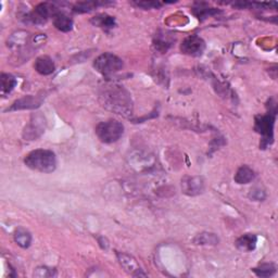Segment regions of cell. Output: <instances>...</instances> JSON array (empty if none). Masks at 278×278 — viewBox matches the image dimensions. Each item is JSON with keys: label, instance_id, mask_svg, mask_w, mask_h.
Instances as JSON below:
<instances>
[{"label": "cell", "instance_id": "6da1fadb", "mask_svg": "<svg viewBox=\"0 0 278 278\" xmlns=\"http://www.w3.org/2000/svg\"><path fill=\"white\" fill-rule=\"evenodd\" d=\"M99 100L106 109L128 117L133 113V100L130 94L121 85L106 84L99 90Z\"/></svg>", "mask_w": 278, "mask_h": 278}, {"label": "cell", "instance_id": "7a4b0ae2", "mask_svg": "<svg viewBox=\"0 0 278 278\" xmlns=\"http://www.w3.org/2000/svg\"><path fill=\"white\" fill-rule=\"evenodd\" d=\"M276 104H273V100L270 101V111L268 114L255 116L254 129L262 136V143L260 147L265 149L269 145L273 144L274 141V125L276 121Z\"/></svg>", "mask_w": 278, "mask_h": 278}, {"label": "cell", "instance_id": "3957f363", "mask_svg": "<svg viewBox=\"0 0 278 278\" xmlns=\"http://www.w3.org/2000/svg\"><path fill=\"white\" fill-rule=\"evenodd\" d=\"M24 163L27 167L34 169V171L51 173L56 167V158L51 150L36 149L25 156Z\"/></svg>", "mask_w": 278, "mask_h": 278}, {"label": "cell", "instance_id": "277c9868", "mask_svg": "<svg viewBox=\"0 0 278 278\" xmlns=\"http://www.w3.org/2000/svg\"><path fill=\"white\" fill-rule=\"evenodd\" d=\"M124 134V125L116 120L100 122L96 126V135L105 144H113L120 139Z\"/></svg>", "mask_w": 278, "mask_h": 278}, {"label": "cell", "instance_id": "5b68a950", "mask_svg": "<svg viewBox=\"0 0 278 278\" xmlns=\"http://www.w3.org/2000/svg\"><path fill=\"white\" fill-rule=\"evenodd\" d=\"M123 66L124 63L122 59L111 53L100 55L94 62L95 69L106 77L114 75L115 73L120 72L123 69Z\"/></svg>", "mask_w": 278, "mask_h": 278}, {"label": "cell", "instance_id": "8992f818", "mask_svg": "<svg viewBox=\"0 0 278 278\" xmlns=\"http://www.w3.org/2000/svg\"><path fill=\"white\" fill-rule=\"evenodd\" d=\"M58 11V8H56L54 3L43 2L36 5L32 12L26 16V19L33 24L41 25L46 23L48 19L53 18Z\"/></svg>", "mask_w": 278, "mask_h": 278}, {"label": "cell", "instance_id": "52a82bcc", "mask_svg": "<svg viewBox=\"0 0 278 278\" xmlns=\"http://www.w3.org/2000/svg\"><path fill=\"white\" fill-rule=\"evenodd\" d=\"M46 118L42 113H35L31 117L30 123L27 124L23 132V138L25 140H34L44 134L46 129Z\"/></svg>", "mask_w": 278, "mask_h": 278}, {"label": "cell", "instance_id": "ba28073f", "mask_svg": "<svg viewBox=\"0 0 278 278\" xmlns=\"http://www.w3.org/2000/svg\"><path fill=\"white\" fill-rule=\"evenodd\" d=\"M206 49V43L203 39L197 35H191L184 39L180 45V51L185 55L191 56H199Z\"/></svg>", "mask_w": 278, "mask_h": 278}, {"label": "cell", "instance_id": "9c48e42d", "mask_svg": "<svg viewBox=\"0 0 278 278\" xmlns=\"http://www.w3.org/2000/svg\"><path fill=\"white\" fill-rule=\"evenodd\" d=\"M45 99V95H37L32 96L28 95L25 97L21 98L19 100L14 101V104L11 106L8 111H16V110H31V109H37L38 107H41L43 101Z\"/></svg>", "mask_w": 278, "mask_h": 278}, {"label": "cell", "instance_id": "30bf717a", "mask_svg": "<svg viewBox=\"0 0 278 278\" xmlns=\"http://www.w3.org/2000/svg\"><path fill=\"white\" fill-rule=\"evenodd\" d=\"M204 181L199 176H185L181 179V190L185 195L197 196L203 192Z\"/></svg>", "mask_w": 278, "mask_h": 278}, {"label": "cell", "instance_id": "8fae6325", "mask_svg": "<svg viewBox=\"0 0 278 278\" xmlns=\"http://www.w3.org/2000/svg\"><path fill=\"white\" fill-rule=\"evenodd\" d=\"M34 67L42 75H50L56 70L55 62L48 56H38L35 61V64H34Z\"/></svg>", "mask_w": 278, "mask_h": 278}, {"label": "cell", "instance_id": "7c38bea8", "mask_svg": "<svg viewBox=\"0 0 278 278\" xmlns=\"http://www.w3.org/2000/svg\"><path fill=\"white\" fill-rule=\"evenodd\" d=\"M53 22L56 30L63 33L70 32L73 28V20L69 15L65 14L64 12H61V11H58V12L53 16Z\"/></svg>", "mask_w": 278, "mask_h": 278}, {"label": "cell", "instance_id": "4fadbf2b", "mask_svg": "<svg viewBox=\"0 0 278 278\" xmlns=\"http://www.w3.org/2000/svg\"><path fill=\"white\" fill-rule=\"evenodd\" d=\"M257 236L253 234H246L236 241V247L243 252H251L257 247Z\"/></svg>", "mask_w": 278, "mask_h": 278}, {"label": "cell", "instance_id": "5bb4252c", "mask_svg": "<svg viewBox=\"0 0 278 278\" xmlns=\"http://www.w3.org/2000/svg\"><path fill=\"white\" fill-rule=\"evenodd\" d=\"M117 258H118V261H120L121 265L127 272H129L130 274L134 275V272H137V275H140L139 272L141 270L139 268L137 261H136L134 258H132L130 255L125 254V253H117Z\"/></svg>", "mask_w": 278, "mask_h": 278}, {"label": "cell", "instance_id": "9a60e30c", "mask_svg": "<svg viewBox=\"0 0 278 278\" xmlns=\"http://www.w3.org/2000/svg\"><path fill=\"white\" fill-rule=\"evenodd\" d=\"M254 176L255 175L252 168L247 166H242L241 167L238 168L234 179L237 184H248L254 179Z\"/></svg>", "mask_w": 278, "mask_h": 278}, {"label": "cell", "instance_id": "2e32d148", "mask_svg": "<svg viewBox=\"0 0 278 278\" xmlns=\"http://www.w3.org/2000/svg\"><path fill=\"white\" fill-rule=\"evenodd\" d=\"M92 23L95 26H99L104 30H111L115 26V19L108 14H99L92 19Z\"/></svg>", "mask_w": 278, "mask_h": 278}, {"label": "cell", "instance_id": "e0dca14e", "mask_svg": "<svg viewBox=\"0 0 278 278\" xmlns=\"http://www.w3.org/2000/svg\"><path fill=\"white\" fill-rule=\"evenodd\" d=\"M0 79H1V94H2V96L10 94L13 90V88L16 86V84H18L16 78L13 75L8 74V73H2Z\"/></svg>", "mask_w": 278, "mask_h": 278}, {"label": "cell", "instance_id": "ac0fdd59", "mask_svg": "<svg viewBox=\"0 0 278 278\" xmlns=\"http://www.w3.org/2000/svg\"><path fill=\"white\" fill-rule=\"evenodd\" d=\"M14 241L18 243L21 248H28L32 243V236L24 228H18L14 232Z\"/></svg>", "mask_w": 278, "mask_h": 278}, {"label": "cell", "instance_id": "d6986e66", "mask_svg": "<svg viewBox=\"0 0 278 278\" xmlns=\"http://www.w3.org/2000/svg\"><path fill=\"white\" fill-rule=\"evenodd\" d=\"M198 7H195L194 10H192V12L197 16L199 20H204L209 18V16H212L214 14H219V13H222V11H220L215 8H203L201 3H197Z\"/></svg>", "mask_w": 278, "mask_h": 278}, {"label": "cell", "instance_id": "ffe728a7", "mask_svg": "<svg viewBox=\"0 0 278 278\" xmlns=\"http://www.w3.org/2000/svg\"><path fill=\"white\" fill-rule=\"evenodd\" d=\"M101 4H106V2H98V1H82V2H77L74 4L73 7V11L76 13H86V12H90L94 9H96L98 5Z\"/></svg>", "mask_w": 278, "mask_h": 278}, {"label": "cell", "instance_id": "44dd1931", "mask_svg": "<svg viewBox=\"0 0 278 278\" xmlns=\"http://www.w3.org/2000/svg\"><path fill=\"white\" fill-rule=\"evenodd\" d=\"M259 277H270L276 273V266L273 263L261 264L259 268L252 270Z\"/></svg>", "mask_w": 278, "mask_h": 278}, {"label": "cell", "instance_id": "7402d4cb", "mask_svg": "<svg viewBox=\"0 0 278 278\" xmlns=\"http://www.w3.org/2000/svg\"><path fill=\"white\" fill-rule=\"evenodd\" d=\"M195 242L197 245H217L219 242V238L214 234L203 232V234L198 235L195 238Z\"/></svg>", "mask_w": 278, "mask_h": 278}, {"label": "cell", "instance_id": "603a6c76", "mask_svg": "<svg viewBox=\"0 0 278 278\" xmlns=\"http://www.w3.org/2000/svg\"><path fill=\"white\" fill-rule=\"evenodd\" d=\"M34 276L36 277H53L56 276V271L48 268H37L34 272Z\"/></svg>", "mask_w": 278, "mask_h": 278}, {"label": "cell", "instance_id": "cb8c5ba5", "mask_svg": "<svg viewBox=\"0 0 278 278\" xmlns=\"http://www.w3.org/2000/svg\"><path fill=\"white\" fill-rule=\"evenodd\" d=\"M133 4L143 9H155V8H160L162 5V3L158 1H136L133 2Z\"/></svg>", "mask_w": 278, "mask_h": 278}, {"label": "cell", "instance_id": "d4e9b609", "mask_svg": "<svg viewBox=\"0 0 278 278\" xmlns=\"http://www.w3.org/2000/svg\"><path fill=\"white\" fill-rule=\"evenodd\" d=\"M249 197L255 201H262L265 198V192L261 189H253L251 190Z\"/></svg>", "mask_w": 278, "mask_h": 278}]
</instances>
